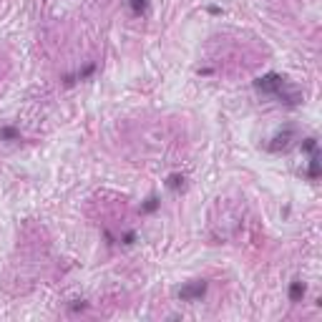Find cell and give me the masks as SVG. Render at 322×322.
Returning a JSON list of instances; mask_svg holds the SVG:
<instances>
[{"instance_id":"1","label":"cell","mask_w":322,"mask_h":322,"mask_svg":"<svg viewBox=\"0 0 322 322\" xmlns=\"http://www.w3.org/2000/svg\"><path fill=\"white\" fill-rule=\"evenodd\" d=\"M254 91L267 98H277L285 106H297L302 101V96L297 91H287V83L280 73H265V76L254 78Z\"/></svg>"},{"instance_id":"2","label":"cell","mask_w":322,"mask_h":322,"mask_svg":"<svg viewBox=\"0 0 322 322\" xmlns=\"http://www.w3.org/2000/svg\"><path fill=\"white\" fill-rule=\"evenodd\" d=\"M207 282L204 280H194V282H189V285H184V287H179V300L181 302H197V300H201L204 295H207Z\"/></svg>"},{"instance_id":"3","label":"cell","mask_w":322,"mask_h":322,"mask_svg":"<svg viewBox=\"0 0 322 322\" xmlns=\"http://www.w3.org/2000/svg\"><path fill=\"white\" fill-rule=\"evenodd\" d=\"M292 141H295V128L292 126H287L285 131H280L269 143H267V151H272V154H280V151H287L289 146H292Z\"/></svg>"},{"instance_id":"4","label":"cell","mask_w":322,"mask_h":322,"mask_svg":"<svg viewBox=\"0 0 322 322\" xmlns=\"http://www.w3.org/2000/svg\"><path fill=\"white\" fill-rule=\"evenodd\" d=\"M289 302H302L304 300V295H307V287H304V282L302 280H292L289 282Z\"/></svg>"},{"instance_id":"5","label":"cell","mask_w":322,"mask_h":322,"mask_svg":"<svg viewBox=\"0 0 322 322\" xmlns=\"http://www.w3.org/2000/svg\"><path fill=\"white\" fill-rule=\"evenodd\" d=\"M307 179L317 181L320 179V154H310V164H307Z\"/></svg>"},{"instance_id":"6","label":"cell","mask_w":322,"mask_h":322,"mask_svg":"<svg viewBox=\"0 0 322 322\" xmlns=\"http://www.w3.org/2000/svg\"><path fill=\"white\" fill-rule=\"evenodd\" d=\"M96 71V63H89V66H86L83 71H78V73H73V76H66V83L71 86V83H76V81H83V78H89L91 76V73Z\"/></svg>"},{"instance_id":"7","label":"cell","mask_w":322,"mask_h":322,"mask_svg":"<svg viewBox=\"0 0 322 322\" xmlns=\"http://www.w3.org/2000/svg\"><path fill=\"white\" fill-rule=\"evenodd\" d=\"M184 174H169V179H166V186L171 189V192H181L184 189Z\"/></svg>"},{"instance_id":"8","label":"cell","mask_w":322,"mask_h":322,"mask_svg":"<svg viewBox=\"0 0 322 322\" xmlns=\"http://www.w3.org/2000/svg\"><path fill=\"white\" fill-rule=\"evenodd\" d=\"M20 139V131L16 126H3L0 128V141H18Z\"/></svg>"},{"instance_id":"9","label":"cell","mask_w":322,"mask_h":322,"mask_svg":"<svg viewBox=\"0 0 322 322\" xmlns=\"http://www.w3.org/2000/svg\"><path fill=\"white\" fill-rule=\"evenodd\" d=\"M159 207H161V201H159V197H156V194H151L149 199H146V201L141 204V212H143V214H154V212H156Z\"/></svg>"},{"instance_id":"10","label":"cell","mask_w":322,"mask_h":322,"mask_svg":"<svg viewBox=\"0 0 322 322\" xmlns=\"http://www.w3.org/2000/svg\"><path fill=\"white\" fill-rule=\"evenodd\" d=\"M128 3H131L134 16H143V13L149 10V0H128Z\"/></svg>"},{"instance_id":"11","label":"cell","mask_w":322,"mask_h":322,"mask_svg":"<svg viewBox=\"0 0 322 322\" xmlns=\"http://www.w3.org/2000/svg\"><path fill=\"white\" fill-rule=\"evenodd\" d=\"M302 151L315 154V151H317V139H312V136H310V139H304V141H302Z\"/></svg>"},{"instance_id":"12","label":"cell","mask_w":322,"mask_h":322,"mask_svg":"<svg viewBox=\"0 0 322 322\" xmlns=\"http://www.w3.org/2000/svg\"><path fill=\"white\" fill-rule=\"evenodd\" d=\"M121 242H124V244H134V242H136V234H134V232H126L124 237H121Z\"/></svg>"}]
</instances>
